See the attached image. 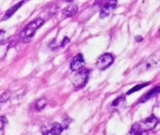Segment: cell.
<instances>
[{
  "instance_id": "1",
  "label": "cell",
  "mask_w": 160,
  "mask_h": 135,
  "mask_svg": "<svg viewBox=\"0 0 160 135\" xmlns=\"http://www.w3.org/2000/svg\"><path fill=\"white\" fill-rule=\"evenodd\" d=\"M158 124V119L152 114L148 118L137 122L132 126V129L130 130L131 134H147L149 130H152Z\"/></svg>"
},
{
  "instance_id": "2",
  "label": "cell",
  "mask_w": 160,
  "mask_h": 135,
  "mask_svg": "<svg viewBox=\"0 0 160 135\" xmlns=\"http://www.w3.org/2000/svg\"><path fill=\"white\" fill-rule=\"evenodd\" d=\"M44 20L42 18H38L33 20L32 22H30L22 31V33L20 34V40L23 42H28L31 40V39L34 37V35L36 34L37 30L42 27L44 24Z\"/></svg>"
},
{
  "instance_id": "3",
  "label": "cell",
  "mask_w": 160,
  "mask_h": 135,
  "mask_svg": "<svg viewBox=\"0 0 160 135\" xmlns=\"http://www.w3.org/2000/svg\"><path fill=\"white\" fill-rule=\"evenodd\" d=\"M90 70L84 69V70H79L78 72H76L75 75L72 77V85L75 88H82L86 86L88 79H89Z\"/></svg>"
},
{
  "instance_id": "4",
  "label": "cell",
  "mask_w": 160,
  "mask_h": 135,
  "mask_svg": "<svg viewBox=\"0 0 160 135\" xmlns=\"http://www.w3.org/2000/svg\"><path fill=\"white\" fill-rule=\"evenodd\" d=\"M113 62H114V56L111 54L107 53V54H102L98 58V60L96 62V66L99 70L104 71V70L108 69L109 66H111Z\"/></svg>"
},
{
  "instance_id": "5",
  "label": "cell",
  "mask_w": 160,
  "mask_h": 135,
  "mask_svg": "<svg viewBox=\"0 0 160 135\" xmlns=\"http://www.w3.org/2000/svg\"><path fill=\"white\" fill-rule=\"evenodd\" d=\"M117 6V0H108L107 1L104 6L101 8V11H100V17L101 18H106L108 16H109L112 12L115 10Z\"/></svg>"
},
{
  "instance_id": "6",
  "label": "cell",
  "mask_w": 160,
  "mask_h": 135,
  "mask_svg": "<svg viewBox=\"0 0 160 135\" xmlns=\"http://www.w3.org/2000/svg\"><path fill=\"white\" fill-rule=\"evenodd\" d=\"M84 65H85V61L83 55L81 54H78L72 58L70 68L72 72H77L79 70H81Z\"/></svg>"
},
{
  "instance_id": "7",
  "label": "cell",
  "mask_w": 160,
  "mask_h": 135,
  "mask_svg": "<svg viewBox=\"0 0 160 135\" xmlns=\"http://www.w3.org/2000/svg\"><path fill=\"white\" fill-rule=\"evenodd\" d=\"M63 128H65L61 124L59 123H54L51 128H49L48 129L45 127H42V132L43 134H54V135H58L60 134L63 130Z\"/></svg>"
},
{
  "instance_id": "8",
  "label": "cell",
  "mask_w": 160,
  "mask_h": 135,
  "mask_svg": "<svg viewBox=\"0 0 160 135\" xmlns=\"http://www.w3.org/2000/svg\"><path fill=\"white\" fill-rule=\"evenodd\" d=\"M157 64V59L154 58V56H152L150 57L149 59L143 61L140 66L138 67V69L141 70V72L143 71H147V70H150V69H152V68H154Z\"/></svg>"
},
{
  "instance_id": "9",
  "label": "cell",
  "mask_w": 160,
  "mask_h": 135,
  "mask_svg": "<svg viewBox=\"0 0 160 135\" xmlns=\"http://www.w3.org/2000/svg\"><path fill=\"white\" fill-rule=\"evenodd\" d=\"M26 2V0H23V1H21V2H19V3H17L16 5H14L13 7H12L10 10H8L7 11V12L5 13V15H4V17L2 18V20H7V19H9L10 17H12L18 10H19V8H21L23 5H24V3Z\"/></svg>"
},
{
  "instance_id": "10",
  "label": "cell",
  "mask_w": 160,
  "mask_h": 135,
  "mask_svg": "<svg viewBox=\"0 0 160 135\" xmlns=\"http://www.w3.org/2000/svg\"><path fill=\"white\" fill-rule=\"evenodd\" d=\"M77 10H78L77 9V5L71 4V5H69L68 7H66L63 10L62 13H63L64 17H71V16H73L77 12Z\"/></svg>"
},
{
  "instance_id": "11",
  "label": "cell",
  "mask_w": 160,
  "mask_h": 135,
  "mask_svg": "<svg viewBox=\"0 0 160 135\" xmlns=\"http://www.w3.org/2000/svg\"><path fill=\"white\" fill-rule=\"evenodd\" d=\"M158 93H160V86H156V87H154L152 90H151L149 93H147L146 95H144L140 100H139V101L138 102H145V101H147V100H149L151 98H152V97H154L155 95H157Z\"/></svg>"
},
{
  "instance_id": "12",
  "label": "cell",
  "mask_w": 160,
  "mask_h": 135,
  "mask_svg": "<svg viewBox=\"0 0 160 135\" xmlns=\"http://www.w3.org/2000/svg\"><path fill=\"white\" fill-rule=\"evenodd\" d=\"M46 103H47L46 99H44V98L40 99V100L36 102V104H35L36 110H37V111H42V110L46 106Z\"/></svg>"
},
{
  "instance_id": "13",
  "label": "cell",
  "mask_w": 160,
  "mask_h": 135,
  "mask_svg": "<svg viewBox=\"0 0 160 135\" xmlns=\"http://www.w3.org/2000/svg\"><path fill=\"white\" fill-rule=\"evenodd\" d=\"M149 85H150V83H145V84L138 85V86H136L135 87H133L132 89H130V90L127 92V95H131V94H133V93H135V92L140 90L141 88H143V87H145V86H149Z\"/></svg>"
},
{
  "instance_id": "14",
  "label": "cell",
  "mask_w": 160,
  "mask_h": 135,
  "mask_svg": "<svg viewBox=\"0 0 160 135\" xmlns=\"http://www.w3.org/2000/svg\"><path fill=\"white\" fill-rule=\"evenodd\" d=\"M7 124V118L5 116H0V133H2Z\"/></svg>"
},
{
  "instance_id": "15",
  "label": "cell",
  "mask_w": 160,
  "mask_h": 135,
  "mask_svg": "<svg viewBox=\"0 0 160 135\" xmlns=\"http://www.w3.org/2000/svg\"><path fill=\"white\" fill-rule=\"evenodd\" d=\"M124 96H122V97H119V98H117L114 101H113V103H112V106L113 107H117V106H119V105H122V103L124 101Z\"/></svg>"
},
{
  "instance_id": "16",
  "label": "cell",
  "mask_w": 160,
  "mask_h": 135,
  "mask_svg": "<svg viewBox=\"0 0 160 135\" xmlns=\"http://www.w3.org/2000/svg\"><path fill=\"white\" fill-rule=\"evenodd\" d=\"M6 40V31L0 30V45H2Z\"/></svg>"
},
{
  "instance_id": "17",
  "label": "cell",
  "mask_w": 160,
  "mask_h": 135,
  "mask_svg": "<svg viewBox=\"0 0 160 135\" xmlns=\"http://www.w3.org/2000/svg\"><path fill=\"white\" fill-rule=\"evenodd\" d=\"M10 97H11V94H10V92H6V93H4L3 95L0 96V101H1V102L7 101V100L10 99Z\"/></svg>"
},
{
  "instance_id": "18",
  "label": "cell",
  "mask_w": 160,
  "mask_h": 135,
  "mask_svg": "<svg viewBox=\"0 0 160 135\" xmlns=\"http://www.w3.org/2000/svg\"><path fill=\"white\" fill-rule=\"evenodd\" d=\"M70 41V40H69V38H67V37H65L64 39H63V40H62V42H61V47H63L66 43H68Z\"/></svg>"
},
{
  "instance_id": "19",
  "label": "cell",
  "mask_w": 160,
  "mask_h": 135,
  "mask_svg": "<svg viewBox=\"0 0 160 135\" xmlns=\"http://www.w3.org/2000/svg\"><path fill=\"white\" fill-rule=\"evenodd\" d=\"M136 40H138V41H141V40H142V38H141L140 36H138V37H136Z\"/></svg>"
},
{
  "instance_id": "20",
  "label": "cell",
  "mask_w": 160,
  "mask_h": 135,
  "mask_svg": "<svg viewBox=\"0 0 160 135\" xmlns=\"http://www.w3.org/2000/svg\"><path fill=\"white\" fill-rule=\"evenodd\" d=\"M64 1H67V2H72V0H64Z\"/></svg>"
},
{
  "instance_id": "21",
  "label": "cell",
  "mask_w": 160,
  "mask_h": 135,
  "mask_svg": "<svg viewBox=\"0 0 160 135\" xmlns=\"http://www.w3.org/2000/svg\"><path fill=\"white\" fill-rule=\"evenodd\" d=\"M0 103H1V101H0Z\"/></svg>"
}]
</instances>
